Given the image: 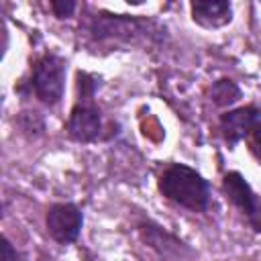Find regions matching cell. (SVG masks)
<instances>
[{
  "instance_id": "1",
  "label": "cell",
  "mask_w": 261,
  "mask_h": 261,
  "mask_svg": "<svg viewBox=\"0 0 261 261\" xmlns=\"http://www.w3.org/2000/svg\"><path fill=\"white\" fill-rule=\"evenodd\" d=\"M161 194L190 210H204L208 206V184L206 179L192 167L173 163L159 177Z\"/></svg>"
},
{
  "instance_id": "2",
  "label": "cell",
  "mask_w": 261,
  "mask_h": 261,
  "mask_svg": "<svg viewBox=\"0 0 261 261\" xmlns=\"http://www.w3.org/2000/svg\"><path fill=\"white\" fill-rule=\"evenodd\" d=\"M31 86L35 96L45 104H57L65 88V63L57 55H43L33 65Z\"/></svg>"
},
{
  "instance_id": "3",
  "label": "cell",
  "mask_w": 261,
  "mask_h": 261,
  "mask_svg": "<svg viewBox=\"0 0 261 261\" xmlns=\"http://www.w3.org/2000/svg\"><path fill=\"white\" fill-rule=\"evenodd\" d=\"M222 188L232 204H237L243 214H247L249 222L255 226V230H261V198L253 194L251 186L245 181V177L237 171H228L224 175Z\"/></svg>"
},
{
  "instance_id": "4",
  "label": "cell",
  "mask_w": 261,
  "mask_h": 261,
  "mask_svg": "<svg viewBox=\"0 0 261 261\" xmlns=\"http://www.w3.org/2000/svg\"><path fill=\"white\" fill-rule=\"evenodd\" d=\"M82 222V212L73 204H53L47 212V230L61 245L73 243L77 239Z\"/></svg>"
},
{
  "instance_id": "5",
  "label": "cell",
  "mask_w": 261,
  "mask_h": 261,
  "mask_svg": "<svg viewBox=\"0 0 261 261\" xmlns=\"http://www.w3.org/2000/svg\"><path fill=\"white\" fill-rule=\"evenodd\" d=\"M67 133L80 143L94 141L100 133V112L90 102H77L67 120Z\"/></svg>"
},
{
  "instance_id": "6",
  "label": "cell",
  "mask_w": 261,
  "mask_h": 261,
  "mask_svg": "<svg viewBox=\"0 0 261 261\" xmlns=\"http://www.w3.org/2000/svg\"><path fill=\"white\" fill-rule=\"evenodd\" d=\"M257 120H259V110L253 106H245V108H237V110L222 114L220 116V128H222L224 139L230 145H234L251 133V128L257 124Z\"/></svg>"
},
{
  "instance_id": "7",
  "label": "cell",
  "mask_w": 261,
  "mask_h": 261,
  "mask_svg": "<svg viewBox=\"0 0 261 261\" xmlns=\"http://www.w3.org/2000/svg\"><path fill=\"white\" fill-rule=\"evenodd\" d=\"M192 14H194V20L200 22L202 27H208V29H216V27H222L226 22H230V4L224 2V0H198V2H192Z\"/></svg>"
},
{
  "instance_id": "8",
  "label": "cell",
  "mask_w": 261,
  "mask_h": 261,
  "mask_svg": "<svg viewBox=\"0 0 261 261\" xmlns=\"http://www.w3.org/2000/svg\"><path fill=\"white\" fill-rule=\"evenodd\" d=\"M239 96H241V92L230 80H220V82H216L212 86V100L218 106L232 104L234 100H239Z\"/></svg>"
},
{
  "instance_id": "9",
  "label": "cell",
  "mask_w": 261,
  "mask_h": 261,
  "mask_svg": "<svg viewBox=\"0 0 261 261\" xmlns=\"http://www.w3.org/2000/svg\"><path fill=\"white\" fill-rule=\"evenodd\" d=\"M249 145H251V151L257 157V161H261V120H257V124L251 128V133H249Z\"/></svg>"
},
{
  "instance_id": "10",
  "label": "cell",
  "mask_w": 261,
  "mask_h": 261,
  "mask_svg": "<svg viewBox=\"0 0 261 261\" xmlns=\"http://www.w3.org/2000/svg\"><path fill=\"white\" fill-rule=\"evenodd\" d=\"M51 8H53V12L59 16V18H63V16H69L71 12H73V8H75V2H71V0H53L51 2Z\"/></svg>"
},
{
  "instance_id": "11",
  "label": "cell",
  "mask_w": 261,
  "mask_h": 261,
  "mask_svg": "<svg viewBox=\"0 0 261 261\" xmlns=\"http://www.w3.org/2000/svg\"><path fill=\"white\" fill-rule=\"evenodd\" d=\"M2 261H16V251L12 249L8 239L2 241Z\"/></svg>"
}]
</instances>
